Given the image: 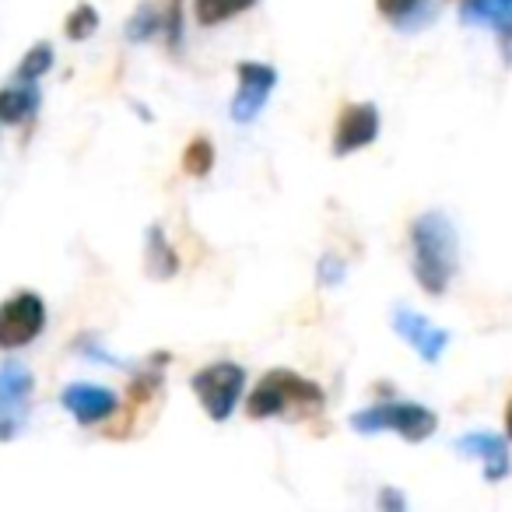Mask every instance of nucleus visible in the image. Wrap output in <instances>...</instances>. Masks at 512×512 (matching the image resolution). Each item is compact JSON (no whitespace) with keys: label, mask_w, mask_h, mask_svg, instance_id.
<instances>
[{"label":"nucleus","mask_w":512,"mask_h":512,"mask_svg":"<svg viewBox=\"0 0 512 512\" xmlns=\"http://www.w3.org/2000/svg\"><path fill=\"white\" fill-rule=\"evenodd\" d=\"M411 274L421 285V292L439 299L446 295L449 281L456 274V256H460V246H456V228L449 221L446 211H425L411 221Z\"/></svg>","instance_id":"1"},{"label":"nucleus","mask_w":512,"mask_h":512,"mask_svg":"<svg viewBox=\"0 0 512 512\" xmlns=\"http://www.w3.org/2000/svg\"><path fill=\"white\" fill-rule=\"evenodd\" d=\"M323 404H327V393H323L320 383L292 369H271L246 397V414L253 421L306 418V414L323 411Z\"/></svg>","instance_id":"2"},{"label":"nucleus","mask_w":512,"mask_h":512,"mask_svg":"<svg viewBox=\"0 0 512 512\" xmlns=\"http://www.w3.org/2000/svg\"><path fill=\"white\" fill-rule=\"evenodd\" d=\"M358 435H383L393 432L404 442H425L439 428V414L428 411L425 404H414V400H383V404L362 407V411L351 414L348 421Z\"/></svg>","instance_id":"3"},{"label":"nucleus","mask_w":512,"mask_h":512,"mask_svg":"<svg viewBox=\"0 0 512 512\" xmlns=\"http://www.w3.org/2000/svg\"><path fill=\"white\" fill-rule=\"evenodd\" d=\"M193 393H197L200 407L207 411L211 421H228L235 414V407L242 404V390H246V369L235 362H214L204 365L200 372H193L190 379Z\"/></svg>","instance_id":"4"},{"label":"nucleus","mask_w":512,"mask_h":512,"mask_svg":"<svg viewBox=\"0 0 512 512\" xmlns=\"http://www.w3.org/2000/svg\"><path fill=\"white\" fill-rule=\"evenodd\" d=\"M235 78H239V88H235L228 113L235 123L249 127L271 102V92L278 88V71L271 64H260V60H242V64H235Z\"/></svg>","instance_id":"5"},{"label":"nucleus","mask_w":512,"mask_h":512,"mask_svg":"<svg viewBox=\"0 0 512 512\" xmlns=\"http://www.w3.org/2000/svg\"><path fill=\"white\" fill-rule=\"evenodd\" d=\"M390 327H393V334H397L425 365L442 362V355H446V348H449V330H442L439 323H432L428 316H421L418 309L397 306L390 313Z\"/></svg>","instance_id":"6"},{"label":"nucleus","mask_w":512,"mask_h":512,"mask_svg":"<svg viewBox=\"0 0 512 512\" xmlns=\"http://www.w3.org/2000/svg\"><path fill=\"white\" fill-rule=\"evenodd\" d=\"M46 327V306L39 295L22 292L0 306V348H25Z\"/></svg>","instance_id":"7"},{"label":"nucleus","mask_w":512,"mask_h":512,"mask_svg":"<svg viewBox=\"0 0 512 512\" xmlns=\"http://www.w3.org/2000/svg\"><path fill=\"white\" fill-rule=\"evenodd\" d=\"M453 446L463 460L481 463V474L488 484H502L505 477H512V456H509V439H505V435H495V432H488V428H474V432L460 435Z\"/></svg>","instance_id":"8"},{"label":"nucleus","mask_w":512,"mask_h":512,"mask_svg":"<svg viewBox=\"0 0 512 512\" xmlns=\"http://www.w3.org/2000/svg\"><path fill=\"white\" fill-rule=\"evenodd\" d=\"M379 130H383V120H379V109L372 106V102L344 106L334 127V155L348 158V155H355V151L369 148L379 137Z\"/></svg>","instance_id":"9"},{"label":"nucleus","mask_w":512,"mask_h":512,"mask_svg":"<svg viewBox=\"0 0 512 512\" xmlns=\"http://www.w3.org/2000/svg\"><path fill=\"white\" fill-rule=\"evenodd\" d=\"M60 400H64V407L74 414L78 425H102V421H109L116 411H120L116 393L106 390V386H95V383H71Z\"/></svg>","instance_id":"10"},{"label":"nucleus","mask_w":512,"mask_h":512,"mask_svg":"<svg viewBox=\"0 0 512 512\" xmlns=\"http://www.w3.org/2000/svg\"><path fill=\"white\" fill-rule=\"evenodd\" d=\"M144 271L155 281H169L179 274V253L158 225H151L148 235H144Z\"/></svg>","instance_id":"11"},{"label":"nucleus","mask_w":512,"mask_h":512,"mask_svg":"<svg viewBox=\"0 0 512 512\" xmlns=\"http://www.w3.org/2000/svg\"><path fill=\"white\" fill-rule=\"evenodd\" d=\"M249 8H256V0H193V18L204 29H214V25H225L232 18L246 15Z\"/></svg>","instance_id":"12"},{"label":"nucleus","mask_w":512,"mask_h":512,"mask_svg":"<svg viewBox=\"0 0 512 512\" xmlns=\"http://www.w3.org/2000/svg\"><path fill=\"white\" fill-rule=\"evenodd\" d=\"M39 106V92L32 85L25 88H4L0 92V120L4 123H22Z\"/></svg>","instance_id":"13"},{"label":"nucleus","mask_w":512,"mask_h":512,"mask_svg":"<svg viewBox=\"0 0 512 512\" xmlns=\"http://www.w3.org/2000/svg\"><path fill=\"white\" fill-rule=\"evenodd\" d=\"M211 169H214V144L207 137H193L183 151V172L193 179H204L211 176Z\"/></svg>","instance_id":"14"},{"label":"nucleus","mask_w":512,"mask_h":512,"mask_svg":"<svg viewBox=\"0 0 512 512\" xmlns=\"http://www.w3.org/2000/svg\"><path fill=\"white\" fill-rule=\"evenodd\" d=\"M29 390H32V376L22 365H8V369L0 372V400L8 407L22 404V400L29 397Z\"/></svg>","instance_id":"15"},{"label":"nucleus","mask_w":512,"mask_h":512,"mask_svg":"<svg viewBox=\"0 0 512 512\" xmlns=\"http://www.w3.org/2000/svg\"><path fill=\"white\" fill-rule=\"evenodd\" d=\"M158 32H162V11H158L155 4H144V8H137V15L130 18V25H127L130 43H144V39L158 36Z\"/></svg>","instance_id":"16"},{"label":"nucleus","mask_w":512,"mask_h":512,"mask_svg":"<svg viewBox=\"0 0 512 512\" xmlns=\"http://www.w3.org/2000/svg\"><path fill=\"white\" fill-rule=\"evenodd\" d=\"M50 67H53V46L50 43H39V46H32V50L25 53L22 67H18V78H22V81H36V78H43Z\"/></svg>","instance_id":"17"},{"label":"nucleus","mask_w":512,"mask_h":512,"mask_svg":"<svg viewBox=\"0 0 512 512\" xmlns=\"http://www.w3.org/2000/svg\"><path fill=\"white\" fill-rule=\"evenodd\" d=\"M67 36L71 39H88L95 36V29H99V11L92 8V4H81V8L71 11V18H67Z\"/></svg>","instance_id":"18"},{"label":"nucleus","mask_w":512,"mask_h":512,"mask_svg":"<svg viewBox=\"0 0 512 512\" xmlns=\"http://www.w3.org/2000/svg\"><path fill=\"white\" fill-rule=\"evenodd\" d=\"M316 278H320L323 288H341L344 278H348V264L334 253L320 256V264H316Z\"/></svg>","instance_id":"19"},{"label":"nucleus","mask_w":512,"mask_h":512,"mask_svg":"<svg viewBox=\"0 0 512 512\" xmlns=\"http://www.w3.org/2000/svg\"><path fill=\"white\" fill-rule=\"evenodd\" d=\"M162 36L169 39V50H179L183 43V0H169L162 15Z\"/></svg>","instance_id":"20"},{"label":"nucleus","mask_w":512,"mask_h":512,"mask_svg":"<svg viewBox=\"0 0 512 512\" xmlns=\"http://www.w3.org/2000/svg\"><path fill=\"white\" fill-rule=\"evenodd\" d=\"M376 8H379V15H383L386 22H393V25H400V29H404L407 18L421 8V0H376Z\"/></svg>","instance_id":"21"},{"label":"nucleus","mask_w":512,"mask_h":512,"mask_svg":"<svg viewBox=\"0 0 512 512\" xmlns=\"http://www.w3.org/2000/svg\"><path fill=\"white\" fill-rule=\"evenodd\" d=\"M495 39H498V53H502V60L512 67V15H505L502 22L495 25Z\"/></svg>","instance_id":"22"},{"label":"nucleus","mask_w":512,"mask_h":512,"mask_svg":"<svg viewBox=\"0 0 512 512\" xmlns=\"http://www.w3.org/2000/svg\"><path fill=\"white\" fill-rule=\"evenodd\" d=\"M376 502H379V509H386V512H404L407 509V498L400 495L397 488H383Z\"/></svg>","instance_id":"23"},{"label":"nucleus","mask_w":512,"mask_h":512,"mask_svg":"<svg viewBox=\"0 0 512 512\" xmlns=\"http://www.w3.org/2000/svg\"><path fill=\"white\" fill-rule=\"evenodd\" d=\"M505 439H512V400H509V407H505Z\"/></svg>","instance_id":"24"}]
</instances>
